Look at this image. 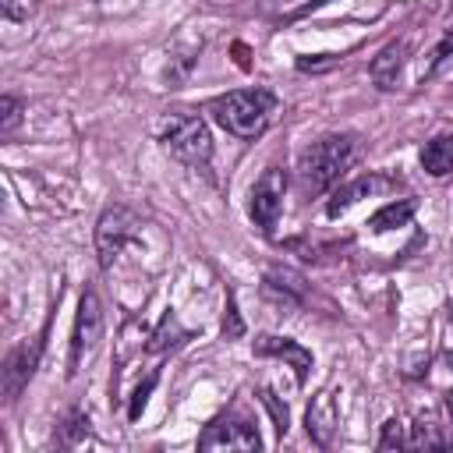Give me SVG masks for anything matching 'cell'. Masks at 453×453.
Returning a JSON list of instances; mask_svg holds the SVG:
<instances>
[{"instance_id": "obj_1", "label": "cell", "mask_w": 453, "mask_h": 453, "mask_svg": "<svg viewBox=\"0 0 453 453\" xmlns=\"http://www.w3.org/2000/svg\"><path fill=\"white\" fill-rule=\"evenodd\" d=\"M209 113H212V120H216L223 131H230L234 138L255 142V138L269 127V120H273V113H276V96H273L269 88H237V92L216 96V99L209 103Z\"/></svg>"}, {"instance_id": "obj_2", "label": "cell", "mask_w": 453, "mask_h": 453, "mask_svg": "<svg viewBox=\"0 0 453 453\" xmlns=\"http://www.w3.org/2000/svg\"><path fill=\"white\" fill-rule=\"evenodd\" d=\"M350 159H354V138L350 134H326V138L311 142L301 152V163H297L301 191L304 195H322L326 188L336 184V177L347 170Z\"/></svg>"}, {"instance_id": "obj_3", "label": "cell", "mask_w": 453, "mask_h": 453, "mask_svg": "<svg viewBox=\"0 0 453 453\" xmlns=\"http://www.w3.org/2000/svg\"><path fill=\"white\" fill-rule=\"evenodd\" d=\"M159 142L163 149L188 170L195 173H205L209 170V159H212V138H209V127L202 117L195 113H170L163 120V131H159Z\"/></svg>"}, {"instance_id": "obj_4", "label": "cell", "mask_w": 453, "mask_h": 453, "mask_svg": "<svg viewBox=\"0 0 453 453\" xmlns=\"http://www.w3.org/2000/svg\"><path fill=\"white\" fill-rule=\"evenodd\" d=\"M46 333H50V322L42 326V333L35 340H25V343H18V347L7 350V357L0 365V393H4V403H14L21 396V389L28 386V379L35 375L39 357L46 350Z\"/></svg>"}, {"instance_id": "obj_5", "label": "cell", "mask_w": 453, "mask_h": 453, "mask_svg": "<svg viewBox=\"0 0 453 453\" xmlns=\"http://www.w3.org/2000/svg\"><path fill=\"white\" fill-rule=\"evenodd\" d=\"M134 234H138V216L127 205L103 209V216L96 223V255H99V265L110 269L113 258L124 251V244L134 241Z\"/></svg>"}, {"instance_id": "obj_6", "label": "cell", "mask_w": 453, "mask_h": 453, "mask_svg": "<svg viewBox=\"0 0 453 453\" xmlns=\"http://www.w3.org/2000/svg\"><path fill=\"white\" fill-rule=\"evenodd\" d=\"M283 191H287V173L280 166H265L262 177L251 188V219L262 234H273L283 212Z\"/></svg>"}, {"instance_id": "obj_7", "label": "cell", "mask_w": 453, "mask_h": 453, "mask_svg": "<svg viewBox=\"0 0 453 453\" xmlns=\"http://www.w3.org/2000/svg\"><path fill=\"white\" fill-rule=\"evenodd\" d=\"M103 333V308L96 290H85L78 301V319H74V333H71V354H67V375H74L81 368V361L96 350Z\"/></svg>"}, {"instance_id": "obj_8", "label": "cell", "mask_w": 453, "mask_h": 453, "mask_svg": "<svg viewBox=\"0 0 453 453\" xmlns=\"http://www.w3.org/2000/svg\"><path fill=\"white\" fill-rule=\"evenodd\" d=\"M262 439L255 432V425H248L244 418H216L205 425V432L198 435V449H258Z\"/></svg>"}, {"instance_id": "obj_9", "label": "cell", "mask_w": 453, "mask_h": 453, "mask_svg": "<svg viewBox=\"0 0 453 453\" xmlns=\"http://www.w3.org/2000/svg\"><path fill=\"white\" fill-rule=\"evenodd\" d=\"M255 354H262V357H283V361H290L294 365V375H297V382H304L308 379V368H311V354L297 343V340H287V336H258L255 340Z\"/></svg>"}, {"instance_id": "obj_10", "label": "cell", "mask_w": 453, "mask_h": 453, "mask_svg": "<svg viewBox=\"0 0 453 453\" xmlns=\"http://www.w3.org/2000/svg\"><path fill=\"white\" fill-rule=\"evenodd\" d=\"M262 290H265V297H273V301H280L287 308L304 301V280L297 273H290V269H269L265 280H262Z\"/></svg>"}, {"instance_id": "obj_11", "label": "cell", "mask_w": 453, "mask_h": 453, "mask_svg": "<svg viewBox=\"0 0 453 453\" xmlns=\"http://www.w3.org/2000/svg\"><path fill=\"white\" fill-rule=\"evenodd\" d=\"M403 53H407V42L403 39H393V42H386L379 50V57L372 60V78H375L379 88H386V92L396 88V74L403 67Z\"/></svg>"}, {"instance_id": "obj_12", "label": "cell", "mask_w": 453, "mask_h": 453, "mask_svg": "<svg viewBox=\"0 0 453 453\" xmlns=\"http://www.w3.org/2000/svg\"><path fill=\"white\" fill-rule=\"evenodd\" d=\"M379 188H382V177L365 173V177H357V180H350V184L336 188V191H333V198H329V205H326V212L336 219L340 212H347L350 205H357L361 198H368V195H372V191H379Z\"/></svg>"}, {"instance_id": "obj_13", "label": "cell", "mask_w": 453, "mask_h": 453, "mask_svg": "<svg viewBox=\"0 0 453 453\" xmlns=\"http://www.w3.org/2000/svg\"><path fill=\"white\" fill-rule=\"evenodd\" d=\"M414 198H400V202H389V205H382L372 219H368V226H372V234H386V230H396V226H407L411 223V216H414Z\"/></svg>"}, {"instance_id": "obj_14", "label": "cell", "mask_w": 453, "mask_h": 453, "mask_svg": "<svg viewBox=\"0 0 453 453\" xmlns=\"http://www.w3.org/2000/svg\"><path fill=\"white\" fill-rule=\"evenodd\" d=\"M421 166H425L432 177L453 173V138H449V134L432 138V142L421 149Z\"/></svg>"}, {"instance_id": "obj_15", "label": "cell", "mask_w": 453, "mask_h": 453, "mask_svg": "<svg viewBox=\"0 0 453 453\" xmlns=\"http://www.w3.org/2000/svg\"><path fill=\"white\" fill-rule=\"evenodd\" d=\"M336 421V414H333V403H329V396L322 393V400L315 403V407H308V435L319 442V446H329V439H333V425Z\"/></svg>"}, {"instance_id": "obj_16", "label": "cell", "mask_w": 453, "mask_h": 453, "mask_svg": "<svg viewBox=\"0 0 453 453\" xmlns=\"http://www.w3.org/2000/svg\"><path fill=\"white\" fill-rule=\"evenodd\" d=\"M184 336H188V333L177 326V315H173V311H166V315L159 319V329H156V333H152V340H149V350H156V354H159V350H173Z\"/></svg>"}, {"instance_id": "obj_17", "label": "cell", "mask_w": 453, "mask_h": 453, "mask_svg": "<svg viewBox=\"0 0 453 453\" xmlns=\"http://www.w3.org/2000/svg\"><path fill=\"white\" fill-rule=\"evenodd\" d=\"M88 435V418L81 414V411H71L67 418H64V425H57V435H53V442L57 446H74L78 439H85Z\"/></svg>"}, {"instance_id": "obj_18", "label": "cell", "mask_w": 453, "mask_h": 453, "mask_svg": "<svg viewBox=\"0 0 453 453\" xmlns=\"http://www.w3.org/2000/svg\"><path fill=\"white\" fill-rule=\"evenodd\" d=\"M0 134L7 138L14 127H18V120H21V99H14V96H4L0 99Z\"/></svg>"}, {"instance_id": "obj_19", "label": "cell", "mask_w": 453, "mask_h": 453, "mask_svg": "<svg viewBox=\"0 0 453 453\" xmlns=\"http://www.w3.org/2000/svg\"><path fill=\"white\" fill-rule=\"evenodd\" d=\"M262 403H265L269 414H273V428H276V435H287V428H290V414H287V407H280V400L273 396V389H262Z\"/></svg>"}, {"instance_id": "obj_20", "label": "cell", "mask_w": 453, "mask_h": 453, "mask_svg": "<svg viewBox=\"0 0 453 453\" xmlns=\"http://www.w3.org/2000/svg\"><path fill=\"white\" fill-rule=\"evenodd\" d=\"M152 386H156V375H149L138 389H134V396H131V407H127V418L134 421L138 414H142V407H145V400H149V393H152Z\"/></svg>"}, {"instance_id": "obj_21", "label": "cell", "mask_w": 453, "mask_h": 453, "mask_svg": "<svg viewBox=\"0 0 453 453\" xmlns=\"http://www.w3.org/2000/svg\"><path fill=\"white\" fill-rule=\"evenodd\" d=\"M393 446H407V439H403V432H400V421H386V425H382L379 449H393Z\"/></svg>"}, {"instance_id": "obj_22", "label": "cell", "mask_w": 453, "mask_h": 453, "mask_svg": "<svg viewBox=\"0 0 453 453\" xmlns=\"http://www.w3.org/2000/svg\"><path fill=\"white\" fill-rule=\"evenodd\" d=\"M223 333H226V336H241V333H244V322H241V315H237L234 294L226 297V319H223Z\"/></svg>"}, {"instance_id": "obj_23", "label": "cell", "mask_w": 453, "mask_h": 453, "mask_svg": "<svg viewBox=\"0 0 453 453\" xmlns=\"http://www.w3.org/2000/svg\"><path fill=\"white\" fill-rule=\"evenodd\" d=\"M449 411H453V393H449Z\"/></svg>"}, {"instance_id": "obj_24", "label": "cell", "mask_w": 453, "mask_h": 453, "mask_svg": "<svg viewBox=\"0 0 453 453\" xmlns=\"http://www.w3.org/2000/svg\"><path fill=\"white\" fill-rule=\"evenodd\" d=\"M449 319H453V311H449Z\"/></svg>"}]
</instances>
